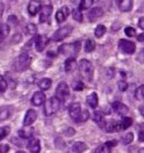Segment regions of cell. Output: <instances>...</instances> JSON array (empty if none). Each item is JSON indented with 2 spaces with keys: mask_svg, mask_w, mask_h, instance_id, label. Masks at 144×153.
<instances>
[{
  "mask_svg": "<svg viewBox=\"0 0 144 153\" xmlns=\"http://www.w3.org/2000/svg\"><path fill=\"white\" fill-rule=\"evenodd\" d=\"M79 71L81 76L88 82H91L94 79V65L90 61H88L86 59H83L80 61L79 64Z\"/></svg>",
  "mask_w": 144,
  "mask_h": 153,
  "instance_id": "1",
  "label": "cell"
},
{
  "mask_svg": "<svg viewBox=\"0 0 144 153\" xmlns=\"http://www.w3.org/2000/svg\"><path fill=\"white\" fill-rule=\"evenodd\" d=\"M29 64H30V56L27 53H23L14 60L13 68L16 72H24L25 70H27Z\"/></svg>",
  "mask_w": 144,
  "mask_h": 153,
  "instance_id": "2",
  "label": "cell"
},
{
  "mask_svg": "<svg viewBox=\"0 0 144 153\" xmlns=\"http://www.w3.org/2000/svg\"><path fill=\"white\" fill-rule=\"evenodd\" d=\"M81 48V43L77 41L72 44H63L59 48V52L63 54V55H67L69 57H74L77 55Z\"/></svg>",
  "mask_w": 144,
  "mask_h": 153,
  "instance_id": "3",
  "label": "cell"
},
{
  "mask_svg": "<svg viewBox=\"0 0 144 153\" xmlns=\"http://www.w3.org/2000/svg\"><path fill=\"white\" fill-rule=\"evenodd\" d=\"M62 101L59 99L58 97H51L48 100H46L45 106H44V114L45 116H52L54 115L59 109H60V106H61Z\"/></svg>",
  "mask_w": 144,
  "mask_h": 153,
  "instance_id": "4",
  "label": "cell"
},
{
  "mask_svg": "<svg viewBox=\"0 0 144 153\" xmlns=\"http://www.w3.org/2000/svg\"><path fill=\"white\" fill-rule=\"evenodd\" d=\"M72 27L70 25H68V26H64V27H61V28H59L54 35H53V39L55 41V42H60V41H63L64 38H67L70 34L72 33Z\"/></svg>",
  "mask_w": 144,
  "mask_h": 153,
  "instance_id": "5",
  "label": "cell"
},
{
  "mask_svg": "<svg viewBox=\"0 0 144 153\" xmlns=\"http://www.w3.org/2000/svg\"><path fill=\"white\" fill-rule=\"evenodd\" d=\"M70 94V89H69V86L67 85V82H60L56 87V91H55V96L58 97L61 101H64L67 99V97Z\"/></svg>",
  "mask_w": 144,
  "mask_h": 153,
  "instance_id": "6",
  "label": "cell"
},
{
  "mask_svg": "<svg viewBox=\"0 0 144 153\" xmlns=\"http://www.w3.org/2000/svg\"><path fill=\"white\" fill-rule=\"evenodd\" d=\"M118 46L122 52L126 53V54H133L136 50V46L133 42L127 41V39H120L118 42Z\"/></svg>",
  "mask_w": 144,
  "mask_h": 153,
  "instance_id": "7",
  "label": "cell"
},
{
  "mask_svg": "<svg viewBox=\"0 0 144 153\" xmlns=\"http://www.w3.org/2000/svg\"><path fill=\"white\" fill-rule=\"evenodd\" d=\"M81 113H82V109L79 102H73V104H71V105L69 106V115H70V117L76 123H78Z\"/></svg>",
  "mask_w": 144,
  "mask_h": 153,
  "instance_id": "8",
  "label": "cell"
},
{
  "mask_svg": "<svg viewBox=\"0 0 144 153\" xmlns=\"http://www.w3.org/2000/svg\"><path fill=\"white\" fill-rule=\"evenodd\" d=\"M34 43H35V48L37 52H42L44 51V48H46V45L48 43V38L43 36V35H37L34 38Z\"/></svg>",
  "mask_w": 144,
  "mask_h": 153,
  "instance_id": "9",
  "label": "cell"
},
{
  "mask_svg": "<svg viewBox=\"0 0 144 153\" xmlns=\"http://www.w3.org/2000/svg\"><path fill=\"white\" fill-rule=\"evenodd\" d=\"M27 149L30 153H39L41 152V143L39 140L36 137H30L27 142Z\"/></svg>",
  "mask_w": 144,
  "mask_h": 153,
  "instance_id": "10",
  "label": "cell"
},
{
  "mask_svg": "<svg viewBox=\"0 0 144 153\" xmlns=\"http://www.w3.org/2000/svg\"><path fill=\"white\" fill-rule=\"evenodd\" d=\"M45 102H46V98L43 91H36L32 97V104L34 106H42Z\"/></svg>",
  "mask_w": 144,
  "mask_h": 153,
  "instance_id": "11",
  "label": "cell"
},
{
  "mask_svg": "<svg viewBox=\"0 0 144 153\" xmlns=\"http://www.w3.org/2000/svg\"><path fill=\"white\" fill-rule=\"evenodd\" d=\"M86 149L87 145L85 142L78 141V142H74L70 148L68 149L67 153H82L83 151H86Z\"/></svg>",
  "mask_w": 144,
  "mask_h": 153,
  "instance_id": "12",
  "label": "cell"
},
{
  "mask_svg": "<svg viewBox=\"0 0 144 153\" xmlns=\"http://www.w3.org/2000/svg\"><path fill=\"white\" fill-rule=\"evenodd\" d=\"M116 4H117L118 9L123 13L131 11L133 8V1L132 0H116Z\"/></svg>",
  "mask_w": 144,
  "mask_h": 153,
  "instance_id": "13",
  "label": "cell"
},
{
  "mask_svg": "<svg viewBox=\"0 0 144 153\" xmlns=\"http://www.w3.org/2000/svg\"><path fill=\"white\" fill-rule=\"evenodd\" d=\"M36 118H37L36 111H35L34 109H28L27 111H26V115H25V118H24L23 124H24V126H30V125L36 120Z\"/></svg>",
  "mask_w": 144,
  "mask_h": 153,
  "instance_id": "14",
  "label": "cell"
},
{
  "mask_svg": "<svg viewBox=\"0 0 144 153\" xmlns=\"http://www.w3.org/2000/svg\"><path fill=\"white\" fill-rule=\"evenodd\" d=\"M14 113L13 106H1L0 107V122L8 120Z\"/></svg>",
  "mask_w": 144,
  "mask_h": 153,
  "instance_id": "15",
  "label": "cell"
},
{
  "mask_svg": "<svg viewBox=\"0 0 144 153\" xmlns=\"http://www.w3.org/2000/svg\"><path fill=\"white\" fill-rule=\"evenodd\" d=\"M27 10H28L29 15H36L39 10H42V4L39 0H32L28 4V7H27Z\"/></svg>",
  "mask_w": 144,
  "mask_h": 153,
  "instance_id": "16",
  "label": "cell"
},
{
  "mask_svg": "<svg viewBox=\"0 0 144 153\" xmlns=\"http://www.w3.org/2000/svg\"><path fill=\"white\" fill-rule=\"evenodd\" d=\"M117 144V141H108L104 143L102 145H100L99 148L96 150V153H111V148L115 146Z\"/></svg>",
  "mask_w": 144,
  "mask_h": 153,
  "instance_id": "17",
  "label": "cell"
},
{
  "mask_svg": "<svg viewBox=\"0 0 144 153\" xmlns=\"http://www.w3.org/2000/svg\"><path fill=\"white\" fill-rule=\"evenodd\" d=\"M52 6L51 5H48V6H44L42 10H41V15H39V22L41 23H45V22H48V18H50V16L52 14Z\"/></svg>",
  "mask_w": 144,
  "mask_h": 153,
  "instance_id": "18",
  "label": "cell"
},
{
  "mask_svg": "<svg viewBox=\"0 0 144 153\" xmlns=\"http://www.w3.org/2000/svg\"><path fill=\"white\" fill-rule=\"evenodd\" d=\"M102 15H104V10L99 8V7H96V8L90 9V11L88 13V19L90 22H95L98 18H100Z\"/></svg>",
  "mask_w": 144,
  "mask_h": 153,
  "instance_id": "19",
  "label": "cell"
},
{
  "mask_svg": "<svg viewBox=\"0 0 144 153\" xmlns=\"http://www.w3.org/2000/svg\"><path fill=\"white\" fill-rule=\"evenodd\" d=\"M113 109L115 110L117 114L120 115H126L128 113V107L126 105H124L123 102H120V101H115V102H113Z\"/></svg>",
  "mask_w": 144,
  "mask_h": 153,
  "instance_id": "20",
  "label": "cell"
},
{
  "mask_svg": "<svg viewBox=\"0 0 144 153\" xmlns=\"http://www.w3.org/2000/svg\"><path fill=\"white\" fill-rule=\"evenodd\" d=\"M77 69V61L74 57H68L67 61L64 62V70L67 73H70V72H73Z\"/></svg>",
  "mask_w": 144,
  "mask_h": 153,
  "instance_id": "21",
  "label": "cell"
},
{
  "mask_svg": "<svg viewBox=\"0 0 144 153\" xmlns=\"http://www.w3.org/2000/svg\"><path fill=\"white\" fill-rule=\"evenodd\" d=\"M68 15H69V9H68L67 7H63V8H61L60 10L56 11L55 19H56V22H58L59 24H61V23H63L67 19Z\"/></svg>",
  "mask_w": 144,
  "mask_h": 153,
  "instance_id": "22",
  "label": "cell"
},
{
  "mask_svg": "<svg viewBox=\"0 0 144 153\" xmlns=\"http://www.w3.org/2000/svg\"><path fill=\"white\" fill-rule=\"evenodd\" d=\"M33 134L34 129L32 127H29V126H25L24 128L18 131V135L23 139H30V137H33Z\"/></svg>",
  "mask_w": 144,
  "mask_h": 153,
  "instance_id": "23",
  "label": "cell"
},
{
  "mask_svg": "<svg viewBox=\"0 0 144 153\" xmlns=\"http://www.w3.org/2000/svg\"><path fill=\"white\" fill-rule=\"evenodd\" d=\"M92 120H94V122H96L101 128H105L106 122L105 118H104V115L101 114V111H95L94 115H92Z\"/></svg>",
  "mask_w": 144,
  "mask_h": 153,
  "instance_id": "24",
  "label": "cell"
},
{
  "mask_svg": "<svg viewBox=\"0 0 144 153\" xmlns=\"http://www.w3.org/2000/svg\"><path fill=\"white\" fill-rule=\"evenodd\" d=\"M105 129L108 132V133H111V132H115V131H120V123H117L116 120H111L108 123H106L105 125Z\"/></svg>",
  "mask_w": 144,
  "mask_h": 153,
  "instance_id": "25",
  "label": "cell"
},
{
  "mask_svg": "<svg viewBox=\"0 0 144 153\" xmlns=\"http://www.w3.org/2000/svg\"><path fill=\"white\" fill-rule=\"evenodd\" d=\"M87 104L90 106L91 108H96L98 106V96L96 92H91L90 95L87 97Z\"/></svg>",
  "mask_w": 144,
  "mask_h": 153,
  "instance_id": "26",
  "label": "cell"
},
{
  "mask_svg": "<svg viewBox=\"0 0 144 153\" xmlns=\"http://www.w3.org/2000/svg\"><path fill=\"white\" fill-rule=\"evenodd\" d=\"M37 85H39V87L42 90H48L52 86V80L48 79V78H43V79L39 80Z\"/></svg>",
  "mask_w": 144,
  "mask_h": 153,
  "instance_id": "27",
  "label": "cell"
},
{
  "mask_svg": "<svg viewBox=\"0 0 144 153\" xmlns=\"http://www.w3.org/2000/svg\"><path fill=\"white\" fill-rule=\"evenodd\" d=\"M9 32H10V26L7 24H2L0 25V42L6 38L8 35H9Z\"/></svg>",
  "mask_w": 144,
  "mask_h": 153,
  "instance_id": "28",
  "label": "cell"
},
{
  "mask_svg": "<svg viewBox=\"0 0 144 153\" xmlns=\"http://www.w3.org/2000/svg\"><path fill=\"white\" fill-rule=\"evenodd\" d=\"M133 124V120L131 118V117H124L123 120H120V129H126L131 127V125Z\"/></svg>",
  "mask_w": 144,
  "mask_h": 153,
  "instance_id": "29",
  "label": "cell"
},
{
  "mask_svg": "<svg viewBox=\"0 0 144 153\" xmlns=\"http://www.w3.org/2000/svg\"><path fill=\"white\" fill-rule=\"evenodd\" d=\"M95 48H96V43H95V41H94V39H87L86 45H85L86 52L90 53V52H92Z\"/></svg>",
  "mask_w": 144,
  "mask_h": 153,
  "instance_id": "30",
  "label": "cell"
},
{
  "mask_svg": "<svg viewBox=\"0 0 144 153\" xmlns=\"http://www.w3.org/2000/svg\"><path fill=\"white\" fill-rule=\"evenodd\" d=\"M94 4V0H81L80 6H79V9L80 10H87L89 9Z\"/></svg>",
  "mask_w": 144,
  "mask_h": 153,
  "instance_id": "31",
  "label": "cell"
},
{
  "mask_svg": "<svg viewBox=\"0 0 144 153\" xmlns=\"http://www.w3.org/2000/svg\"><path fill=\"white\" fill-rule=\"evenodd\" d=\"M72 17L74 20H77L78 23H82V20H83V16L81 14V10L80 9H74L72 11Z\"/></svg>",
  "mask_w": 144,
  "mask_h": 153,
  "instance_id": "32",
  "label": "cell"
},
{
  "mask_svg": "<svg viewBox=\"0 0 144 153\" xmlns=\"http://www.w3.org/2000/svg\"><path fill=\"white\" fill-rule=\"evenodd\" d=\"M106 33V27L104 25H98L95 29V36L96 37H101L104 36V34Z\"/></svg>",
  "mask_w": 144,
  "mask_h": 153,
  "instance_id": "33",
  "label": "cell"
},
{
  "mask_svg": "<svg viewBox=\"0 0 144 153\" xmlns=\"http://www.w3.org/2000/svg\"><path fill=\"white\" fill-rule=\"evenodd\" d=\"M133 139H134V135H133V133H126L122 137V142H123V144H125V145H127V144H130L132 141H133Z\"/></svg>",
  "mask_w": 144,
  "mask_h": 153,
  "instance_id": "34",
  "label": "cell"
},
{
  "mask_svg": "<svg viewBox=\"0 0 144 153\" xmlns=\"http://www.w3.org/2000/svg\"><path fill=\"white\" fill-rule=\"evenodd\" d=\"M10 132V127L9 126H1L0 127V141L4 140L9 134Z\"/></svg>",
  "mask_w": 144,
  "mask_h": 153,
  "instance_id": "35",
  "label": "cell"
},
{
  "mask_svg": "<svg viewBox=\"0 0 144 153\" xmlns=\"http://www.w3.org/2000/svg\"><path fill=\"white\" fill-rule=\"evenodd\" d=\"M26 33L28 34V35H35V34L37 33V27H36V25L34 24H28L26 26Z\"/></svg>",
  "mask_w": 144,
  "mask_h": 153,
  "instance_id": "36",
  "label": "cell"
},
{
  "mask_svg": "<svg viewBox=\"0 0 144 153\" xmlns=\"http://www.w3.org/2000/svg\"><path fill=\"white\" fill-rule=\"evenodd\" d=\"M135 98L136 99H144V86H140L135 91Z\"/></svg>",
  "mask_w": 144,
  "mask_h": 153,
  "instance_id": "37",
  "label": "cell"
},
{
  "mask_svg": "<svg viewBox=\"0 0 144 153\" xmlns=\"http://www.w3.org/2000/svg\"><path fill=\"white\" fill-rule=\"evenodd\" d=\"M89 117H90V114H89V111L88 110H82L81 115H80V118L78 120V123H85L87 120H89Z\"/></svg>",
  "mask_w": 144,
  "mask_h": 153,
  "instance_id": "38",
  "label": "cell"
},
{
  "mask_svg": "<svg viewBox=\"0 0 144 153\" xmlns=\"http://www.w3.org/2000/svg\"><path fill=\"white\" fill-rule=\"evenodd\" d=\"M8 88V82L2 76H0V92L6 91V89Z\"/></svg>",
  "mask_w": 144,
  "mask_h": 153,
  "instance_id": "39",
  "label": "cell"
},
{
  "mask_svg": "<svg viewBox=\"0 0 144 153\" xmlns=\"http://www.w3.org/2000/svg\"><path fill=\"white\" fill-rule=\"evenodd\" d=\"M125 34L128 36V37H133V36H135L136 35V32H135V29L133 28V27H126L125 28Z\"/></svg>",
  "mask_w": 144,
  "mask_h": 153,
  "instance_id": "40",
  "label": "cell"
},
{
  "mask_svg": "<svg viewBox=\"0 0 144 153\" xmlns=\"http://www.w3.org/2000/svg\"><path fill=\"white\" fill-rule=\"evenodd\" d=\"M83 88H85V85L82 81H76L73 83V89L76 91H81Z\"/></svg>",
  "mask_w": 144,
  "mask_h": 153,
  "instance_id": "41",
  "label": "cell"
},
{
  "mask_svg": "<svg viewBox=\"0 0 144 153\" xmlns=\"http://www.w3.org/2000/svg\"><path fill=\"white\" fill-rule=\"evenodd\" d=\"M118 88H120V91L127 90V88H128V83L125 81V80H120V81H118Z\"/></svg>",
  "mask_w": 144,
  "mask_h": 153,
  "instance_id": "42",
  "label": "cell"
},
{
  "mask_svg": "<svg viewBox=\"0 0 144 153\" xmlns=\"http://www.w3.org/2000/svg\"><path fill=\"white\" fill-rule=\"evenodd\" d=\"M136 60H137L140 63H144V48L140 50V52H139V54H137Z\"/></svg>",
  "mask_w": 144,
  "mask_h": 153,
  "instance_id": "43",
  "label": "cell"
},
{
  "mask_svg": "<svg viewBox=\"0 0 144 153\" xmlns=\"http://www.w3.org/2000/svg\"><path fill=\"white\" fill-rule=\"evenodd\" d=\"M17 23H18V19L16 18V16H9L8 17V24L10 25H17Z\"/></svg>",
  "mask_w": 144,
  "mask_h": 153,
  "instance_id": "44",
  "label": "cell"
},
{
  "mask_svg": "<svg viewBox=\"0 0 144 153\" xmlns=\"http://www.w3.org/2000/svg\"><path fill=\"white\" fill-rule=\"evenodd\" d=\"M9 145L8 144H0V153H8Z\"/></svg>",
  "mask_w": 144,
  "mask_h": 153,
  "instance_id": "45",
  "label": "cell"
},
{
  "mask_svg": "<svg viewBox=\"0 0 144 153\" xmlns=\"http://www.w3.org/2000/svg\"><path fill=\"white\" fill-rule=\"evenodd\" d=\"M74 133H76V131H74L73 128H71V127L65 131V135H67V136H73Z\"/></svg>",
  "mask_w": 144,
  "mask_h": 153,
  "instance_id": "46",
  "label": "cell"
},
{
  "mask_svg": "<svg viewBox=\"0 0 144 153\" xmlns=\"http://www.w3.org/2000/svg\"><path fill=\"white\" fill-rule=\"evenodd\" d=\"M139 26H140V28H142L144 30V17L140 18V20H139Z\"/></svg>",
  "mask_w": 144,
  "mask_h": 153,
  "instance_id": "47",
  "label": "cell"
},
{
  "mask_svg": "<svg viewBox=\"0 0 144 153\" xmlns=\"http://www.w3.org/2000/svg\"><path fill=\"white\" fill-rule=\"evenodd\" d=\"M139 140L141 142H144V131H140L139 133Z\"/></svg>",
  "mask_w": 144,
  "mask_h": 153,
  "instance_id": "48",
  "label": "cell"
},
{
  "mask_svg": "<svg viewBox=\"0 0 144 153\" xmlns=\"http://www.w3.org/2000/svg\"><path fill=\"white\" fill-rule=\"evenodd\" d=\"M137 41H140V42H144V34H140L139 36H137Z\"/></svg>",
  "mask_w": 144,
  "mask_h": 153,
  "instance_id": "49",
  "label": "cell"
},
{
  "mask_svg": "<svg viewBox=\"0 0 144 153\" xmlns=\"http://www.w3.org/2000/svg\"><path fill=\"white\" fill-rule=\"evenodd\" d=\"M4 9H5V6H4L2 2H0V16H1L2 13H4Z\"/></svg>",
  "mask_w": 144,
  "mask_h": 153,
  "instance_id": "50",
  "label": "cell"
},
{
  "mask_svg": "<svg viewBox=\"0 0 144 153\" xmlns=\"http://www.w3.org/2000/svg\"><path fill=\"white\" fill-rule=\"evenodd\" d=\"M140 113H141V115L144 117V106H141V107H140Z\"/></svg>",
  "mask_w": 144,
  "mask_h": 153,
  "instance_id": "51",
  "label": "cell"
},
{
  "mask_svg": "<svg viewBox=\"0 0 144 153\" xmlns=\"http://www.w3.org/2000/svg\"><path fill=\"white\" fill-rule=\"evenodd\" d=\"M139 153H144V148L143 149H141V150H140V152Z\"/></svg>",
  "mask_w": 144,
  "mask_h": 153,
  "instance_id": "52",
  "label": "cell"
},
{
  "mask_svg": "<svg viewBox=\"0 0 144 153\" xmlns=\"http://www.w3.org/2000/svg\"><path fill=\"white\" fill-rule=\"evenodd\" d=\"M18 153H20V152H18Z\"/></svg>",
  "mask_w": 144,
  "mask_h": 153,
  "instance_id": "53",
  "label": "cell"
}]
</instances>
